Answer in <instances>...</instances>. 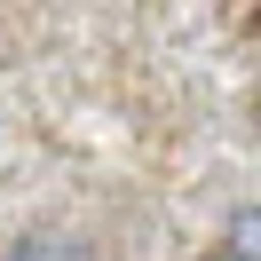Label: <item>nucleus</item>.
Instances as JSON below:
<instances>
[{
    "instance_id": "f03ea898",
    "label": "nucleus",
    "mask_w": 261,
    "mask_h": 261,
    "mask_svg": "<svg viewBox=\"0 0 261 261\" xmlns=\"http://www.w3.org/2000/svg\"><path fill=\"white\" fill-rule=\"evenodd\" d=\"M8 261H95V253H87L80 238H24Z\"/></svg>"
},
{
    "instance_id": "f257e3e1",
    "label": "nucleus",
    "mask_w": 261,
    "mask_h": 261,
    "mask_svg": "<svg viewBox=\"0 0 261 261\" xmlns=\"http://www.w3.org/2000/svg\"><path fill=\"white\" fill-rule=\"evenodd\" d=\"M222 261H261V214H253V206L229 214V253H222Z\"/></svg>"
}]
</instances>
